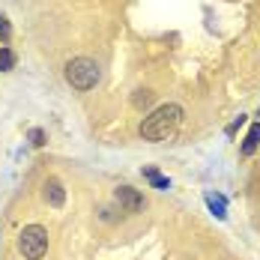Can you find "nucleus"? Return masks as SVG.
<instances>
[{
  "mask_svg": "<svg viewBox=\"0 0 260 260\" xmlns=\"http://www.w3.org/2000/svg\"><path fill=\"white\" fill-rule=\"evenodd\" d=\"M180 123H182V108L180 105H161V108H156L150 117H144V123H141V138H144V141H153V144L168 141L174 132L180 129Z\"/></svg>",
  "mask_w": 260,
  "mask_h": 260,
  "instance_id": "f257e3e1",
  "label": "nucleus"
},
{
  "mask_svg": "<svg viewBox=\"0 0 260 260\" xmlns=\"http://www.w3.org/2000/svg\"><path fill=\"white\" fill-rule=\"evenodd\" d=\"M66 81L75 87V90H93L99 84V63L90 60V57H75L66 63Z\"/></svg>",
  "mask_w": 260,
  "mask_h": 260,
  "instance_id": "f03ea898",
  "label": "nucleus"
},
{
  "mask_svg": "<svg viewBox=\"0 0 260 260\" xmlns=\"http://www.w3.org/2000/svg\"><path fill=\"white\" fill-rule=\"evenodd\" d=\"M18 251L24 254V260H42L48 251V231L42 224H27L18 234Z\"/></svg>",
  "mask_w": 260,
  "mask_h": 260,
  "instance_id": "7ed1b4c3",
  "label": "nucleus"
},
{
  "mask_svg": "<svg viewBox=\"0 0 260 260\" xmlns=\"http://www.w3.org/2000/svg\"><path fill=\"white\" fill-rule=\"evenodd\" d=\"M114 201L120 204L123 212H141V209H144V194H138L132 185H120V188H114Z\"/></svg>",
  "mask_w": 260,
  "mask_h": 260,
  "instance_id": "20e7f679",
  "label": "nucleus"
},
{
  "mask_svg": "<svg viewBox=\"0 0 260 260\" xmlns=\"http://www.w3.org/2000/svg\"><path fill=\"white\" fill-rule=\"evenodd\" d=\"M42 188H45V191H42V194H45V201H48V204H51L54 209H60L63 207V201H66V191H63V182L60 180H45V185H42Z\"/></svg>",
  "mask_w": 260,
  "mask_h": 260,
  "instance_id": "39448f33",
  "label": "nucleus"
},
{
  "mask_svg": "<svg viewBox=\"0 0 260 260\" xmlns=\"http://www.w3.org/2000/svg\"><path fill=\"white\" fill-rule=\"evenodd\" d=\"M257 147H260V123H257V126H251L248 138L242 141V156H251V153H254Z\"/></svg>",
  "mask_w": 260,
  "mask_h": 260,
  "instance_id": "423d86ee",
  "label": "nucleus"
},
{
  "mask_svg": "<svg viewBox=\"0 0 260 260\" xmlns=\"http://www.w3.org/2000/svg\"><path fill=\"white\" fill-rule=\"evenodd\" d=\"M144 177H147V180L153 182V185H156V188H161V191H165V188H171V182L165 180V177H161V174H158L156 168H144Z\"/></svg>",
  "mask_w": 260,
  "mask_h": 260,
  "instance_id": "0eeeda50",
  "label": "nucleus"
},
{
  "mask_svg": "<svg viewBox=\"0 0 260 260\" xmlns=\"http://www.w3.org/2000/svg\"><path fill=\"white\" fill-rule=\"evenodd\" d=\"M12 66H15V54L9 48H0V72H9Z\"/></svg>",
  "mask_w": 260,
  "mask_h": 260,
  "instance_id": "6e6552de",
  "label": "nucleus"
},
{
  "mask_svg": "<svg viewBox=\"0 0 260 260\" xmlns=\"http://www.w3.org/2000/svg\"><path fill=\"white\" fill-rule=\"evenodd\" d=\"M207 204H209V209H212L218 218H224V201H221L218 194H207Z\"/></svg>",
  "mask_w": 260,
  "mask_h": 260,
  "instance_id": "1a4fd4ad",
  "label": "nucleus"
},
{
  "mask_svg": "<svg viewBox=\"0 0 260 260\" xmlns=\"http://www.w3.org/2000/svg\"><path fill=\"white\" fill-rule=\"evenodd\" d=\"M150 102H153V93H150V90H138V96H135V105H138V108H147Z\"/></svg>",
  "mask_w": 260,
  "mask_h": 260,
  "instance_id": "9d476101",
  "label": "nucleus"
},
{
  "mask_svg": "<svg viewBox=\"0 0 260 260\" xmlns=\"http://www.w3.org/2000/svg\"><path fill=\"white\" fill-rule=\"evenodd\" d=\"M30 144H33V147H42V144H45V132L33 129V132H30Z\"/></svg>",
  "mask_w": 260,
  "mask_h": 260,
  "instance_id": "9b49d317",
  "label": "nucleus"
},
{
  "mask_svg": "<svg viewBox=\"0 0 260 260\" xmlns=\"http://www.w3.org/2000/svg\"><path fill=\"white\" fill-rule=\"evenodd\" d=\"M9 36H12V27H9V21H6V18L0 15V42H6Z\"/></svg>",
  "mask_w": 260,
  "mask_h": 260,
  "instance_id": "f8f14e48",
  "label": "nucleus"
}]
</instances>
